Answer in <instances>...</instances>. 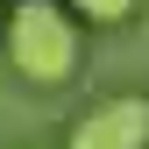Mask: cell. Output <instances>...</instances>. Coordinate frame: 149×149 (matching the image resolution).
<instances>
[{
    "mask_svg": "<svg viewBox=\"0 0 149 149\" xmlns=\"http://www.w3.org/2000/svg\"><path fill=\"white\" fill-rule=\"evenodd\" d=\"M0 22H7V0H0Z\"/></svg>",
    "mask_w": 149,
    "mask_h": 149,
    "instance_id": "cell-4",
    "label": "cell"
},
{
    "mask_svg": "<svg viewBox=\"0 0 149 149\" xmlns=\"http://www.w3.org/2000/svg\"><path fill=\"white\" fill-rule=\"evenodd\" d=\"M71 22H128L135 14V0H64Z\"/></svg>",
    "mask_w": 149,
    "mask_h": 149,
    "instance_id": "cell-3",
    "label": "cell"
},
{
    "mask_svg": "<svg viewBox=\"0 0 149 149\" xmlns=\"http://www.w3.org/2000/svg\"><path fill=\"white\" fill-rule=\"evenodd\" d=\"M22 149H43V142H22Z\"/></svg>",
    "mask_w": 149,
    "mask_h": 149,
    "instance_id": "cell-5",
    "label": "cell"
},
{
    "mask_svg": "<svg viewBox=\"0 0 149 149\" xmlns=\"http://www.w3.org/2000/svg\"><path fill=\"white\" fill-rule=\"evenodd\" d=\"M0 29H7V64L29 85H64L78 71V22H71V7H57V0H14Z\"/></svg>",
    "mask_w": 149,
    "mask_h": 149,
    "instance_id": "cell-1",
    "label": "cell"
},
{
    "mask_svg": "<svg viewBox=\"0 0 149 149\" xmlns=\"http://www.w3.org/2000/svg\"><path fill=\"white\" fill-rule=\"evenodd\" d=\"M64 149H149V100L142 92H114V100L85 107L71 121Z\"/></svg>",
    "mask_w": 149,
    "mask_h": 149,
    "instance_id": "cell-2",
    "label": "cell"
}]
</instances>
